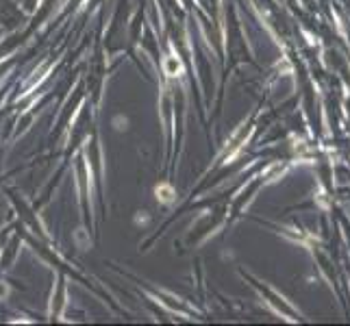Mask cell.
Returning <instances> with one entry per match:
<instances>
[{"label":"cell","mask_w":350,"mask_h":326,"mask_svg":"<svg viewBox=\"0 0 350 326\" xmlns=\"http://www.w3.org/2000/svg\"><path fill=\"white\" fill-rule=\"evenodd\" d=\"M174 196H176V194H174V189H172L170 185H165V183H163V185H159V187H157V198H159L161 202L170 204V202L174 200Z\"/></svg>","instance_id":"cell-2"},{"label":"cell","mask_w":350,"mask_h":326,"mask_svg":"<svg viewBox=\"0 0 350 326\" xmlns=\"http://www.w3.org/2000/svg\"><path fill=\"white\" fill-rule=\"evenodd\" d=\"M163 68H165V74H168V77H178V74L183 72V63H181L178 57H168Z\"/></svg>","instance_id":"cell-1"}]
</instances>
